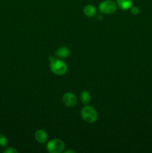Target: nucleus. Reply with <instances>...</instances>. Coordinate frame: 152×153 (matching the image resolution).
I'll use <instances>...</instances> for the list:
<instances>
[{"mask_svg":"<svg viewBox=\"0 0 152 153\" xmlns=\"http://www.w3.org/2000/svg\"><path fill=\"white\" fill-rule=\"evenodd\" d=\"M50 61V70L54 74L57 76H63L67 71V65L63 61L58 58L49 57Z\"/></svg>","mask_w":152,"mask_h":153,"instance_id":"nucleus-1","label":"nucleus"},{"mask_svg":"<svg viewBox=\"0 0 152 153\" xmlns=\"http://www.w3.org/2000/svg\"><path fill=\"white\" fill-rule=\"evenodd\" d=\"M82 119L89 123H92L97 120L98 114L96 110L93 107L89 105H86L81 109L80 111Z\"/></svg>","mask_w":152,"mask_h":153,"instance_id":"nucleus-2","label":"nucleus"},{"mask_svg":"<svg viewBox=\"0 0 152 153\" xmlns=\"http://www.w3.org/2000/svg\"><path fill=\"white\" fill-rule=\"evenodd\" d=\"M65 143L60 139H53L46 145V149L50 153H61L64 150Z\"/></svg>","mask_w":152,"mask_h":153,"instance_id":"nucleus-3","label":"nucleus"},{"mask_svg":"<svg viewBox=\"0 0 152 153\" xmlns=\"http://www.w3.org/2000/svg\"><path fill=\"white\" fill-rule=\"evenodd\" d=\"M98 8L101 13L104 14H111L114 13L117 9V4L111 0H106L99 4Z\"/></svg>","mask_w":152,"mask_h":153,"instance_id":"nucleus-4","label":"nucleus"},{"mask_svg":"<svg viewBox=\"0 0 152 153\" xmlns=\"http://www.w3.org/2000/svg\"><path fill=\"white\" fill-rule=\"evenodd\" d=\"M63 102L66 107L73 108L77 103V98L72 93H66L63 97Z\"/></svg>","mask_w":152,"mask_h":153,"instance_id":"nucleus-5","label":"nucleus"},{"mask_svg":"<svg viewBox=\"0 0 152 153\" xmlns=\"http://www.w3.org/2000/svg\"><path fill=\"white\" fill-rule=\"evenodd\" d=\"M34 137H35L36 140H37L38 143H44L47 141V139H48L47 133L43 129L37 130V131L35 132V135H34Z\"/></svg>","mask_w":152,"mask_h":153,"instance_id":"nucleus-6","label":"nucleus"},{"mask_svg":"<svg viewBox=\"0 0 152 153\" xmlns=\"http://www.w3.org/2000/svg\"><path fill=\"white\" fill-rule=\"evenodd\" d=\"M70 55V51L66 46H62L57 49L55 52V56L58 57V58H66Z\"/></svg>","mask_w":152,"mask_h":153,"instance_id":"nucleus-7","label":"nucleus"},{"mask_svg":"<svg viewBox=\"0 0 152 153\" xmlns=\"http://www.w3.org/2000/svg\"><path fill=\"white\" fill-rule=\"evenodd\" d=\"M83 13L88 17H92L96 13V9L92 4H87L83 8Z\"/></svg>","mask_w":152,"mask_h":153,"instance_id":"nucleus-8","label":"nucleus"},{"mask_svg":"<svg viewBox=\"0 0 152 153\" xmlns=\"http://www.w3.org/2000/svg\"><path fill=\"white\" fill-rule=\"evenodd\" d=\"M132 0H117V4L122 10H128L132 5Z\"/></svg>","mask_w":152,"mask_h":153,"instance_id":"nucleus-9","label":"nucleus"},{"mask_svg":"<svg viewBox=\"0 0 152 153\" xmlns=\"http://www.w3.org/2000/svg\"><path fill=\"white\" fill-rule=\"evenodd\" d=\"M80 100L83 104L86 105L90 102L91 95L88 91H83L80 94Z\"/></svg>","mask_w":152,"mask_h":153,"instance_id":"nucleus-10","label":"nucleus"},{"mask_svg":"<svg viewBox=\"0 0 152 153\" xmlns=\"http://www.w3.org/2000/svg\"><path fill=\"white\" fill-rule=\"evenodd\" d=\"M7 144V139L2 134H0V147H5Z\"/></svg>","mask_w":152,"mask_h":153,"instance_id":"nucleus-11","label":"nucleus"},{"mask_svg":"<svg viewBox=\"0 0 152 153\" xmlns=\"http://www.w3.org/2000/svg\"><path fill=\"white\" fill-rule=\"evenodd\" d=\"M131 13H132L133 15H138L139 13V9L138 7H136V6H134V7H131Z\"/></svg>","mask_w":152,"mask_h":153,"instance_id":"nucleus-12","label":"nucleus"},{"mask_svg":"<svg viewBox=\"0 0 152 153\" xmlns=\"http://www.w3.org/2000/svg\"><path fill=\"white\" fill-rule=\"evenodd\" d=\"M4 153H17L18 151L13 147H8L4 150Z\"/></svg>","mask_w":152,"mask_h":153,"instance_id":"nucleus-13","label":"nucleus"},{"mask_svg":"<svg viewBox=\"0 0 152 153\" xmlns=\"http://www.w3.org/2000/svg\"><path fill=\"white\" fill-rule=\"evenodd\" d=\"M66 153H68V152H75V151H72V150H67V151H65Z\"/></svg>","mask_w":152,"mask_h":153,"instance_id":"nucleus-14","label":"nucleus"}]
</instances>
